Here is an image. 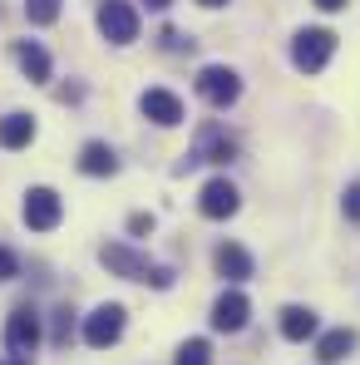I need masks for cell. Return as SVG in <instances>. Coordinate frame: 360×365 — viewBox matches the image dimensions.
I'll return each instance as SVG.
<instances>
[{
	"label": "cell",
	"instance_id": "cell-14",
	"mask_svg": "<svg viewBox=\"0 0 360 365\" xmlns=\"http://www.w3.org/2000/svg\"><path fill=\"white\" fill-rule=\"evenodd\" d=\"M30 138H35V119L30 114H5L0 119V148H30Z\"/></svg>",
	"mask_w": 360,
	"mask_h": 365
},
{
	"label": "cell",
	"instance_id": "cell-4",
	"mask_svg": "<svg viewBox=\"0 0 360 365\" xmlns=\"http://www.w3.org/2000/svg\"><path fill=\"white\" fill-rule=\"evenodd\" d=\"M197 94H202L212 109H227V104H237V94H242L237 69H227V64H207V69L197 74Z\"/></svg>",
	"mask_w": 360,
	"mask_h": 365
},
{
	"label": "cell",
	"instance_id": "cell-16",
	"mask_svg": "<svg viewBox=\"0 0 360 365\" xmlns=\"http://www.w3.org/2000/svg\"><path fill=\"white\" fill-rule=\"evenodd\" d=\"M351 351H356V331H346V326H341V331H326V336L316 341V356H321V361H326V365L346 361Z\"/></svg>",
	"mask_w": 360,
	"mask_h": 365
},
{
	"label": "cell",
	"instance_id": "cell-12",
	"mask_svg": "<svg viewBox=\"0 0 360 365\" xmlns=\"http://www.w3.org/2000/svg\"><path fill=\"white\" fill-rule=\"evenodd\" d=\"M212 267H217V277H227V282H247L252 277V257H247V247L237 242H222L212 252Z\"/></svg>",
	"mask_w": 360,
	"mask_h": 365
},
{
	"label": "cell",
	"instance_id": "cell-24",
	"mask_svg": "<svg viewBox=\"0 0 360 365\" xmlns=\"http://www.w3.org/2000/svg\"><path fill=\"white\" fill-rule=\"evenodd\" d=\"M316 5H321V10H341L346 0H316Z\"/></svg>",
	"mask_w": 360,
	"mask_h": 365
},
{
	"label": "cell",
	"instance_id": "cell-13",
	"mask_svg": "<svg viewBox=\"0 0 360 365\" xmlns=\"http://www.w3.org/2000/svg\"><path fill=\"white\" fill-rule=\"evenodd\" d=\"M79 168H84L89 178H109V173H119V158H114V148H109V143H84Z\"/></svg>",
	"mask_w": 360,
	"mask_h": 365
},
{
	"label": "cell",
	"instance_id": "cell-15",
	"mask_svg": "<svg viewBox=\"0 0 360 365\" xmlns=\"http://www.w3.org/2000/svg\"><path fill=\"white\" fill-rule=\"evenodd\" d=\"M15 60H20V69H25V79H35V84L50 79V55H45L35 40H20V45H15Z\"/></svg>",
	"mask_w": 360,
	"mask_h": 365
},
{
	"label": "cell",
	"instance_id": "cell-11",
	"mask_svg": "<svg viewBox=\"0 0 360 365\" xmlns=\"http://www.w3.org/2000/svg\"><path fill=\"white\" fill-rule=\"evenodd\" d=\"M247 316H252V306H247L242 292H222L217 306H212V326H217V331H242Z\"/></svg>",
	"mask_w": 360,
	"mask_h": 365
},
{
	"label": "cell",
	"instance_id": "cell-7",
	"mask_svg": "<svg viewBox=\"0 0 360 365\" xmlns=\"http://www.w3.org/2000/svg\"><path fill=\"white\" fill-rule=\"evenodd\" d=\"M60 217H64V202L55 187H30L25 192V227L50 232V227H60Z\"/></svg>",
	"mask_w": 360,
	"mask_h": 365
},
{
	"label": "cell",
	"instance_id": "cell-5",
	"mask_svg": "<svg viewBox=\"0 0 360 365\" xmlns=\"http://www.w3.org/2000/svg\"><path fill=\"white\" fill-rule=\"evenodd\" d=\"M35 346H40V316H35L30 306H15L10 321H5V351H10L15 361H25Z\"/></svg>",
	"mask_w": 360,
	"mask_h": 365
},
{
	"label": "cell",
	"instance_id": "cell-22",
	"mask_svg": "<svg viewBox=\"0 0 360 365\" xmlns=\"http://www.w3.org/2000/svg\"><path fill=\"white\" fill-rule=\"evenodd\" d=\"M128 232H138V237L153 232V217H148V212H133V217H128Z\"/></svg>",
	"mask_w": 360,
	"mask_h": 365
},
{
	"label": "cell",
	"instance_id": "cell-10",
	"mask_svg": "<svg viewBox=\"0 0 360 365\" xmlns=\"http://www.w3.org/2000/svg\"><path fill=\"white\" fill-rule=\"evenodd\" d=\"M232 153H237V143H232L217 123H207V128L197 133V148H192V158H187V163H227Z\"/></svg>",
	"mask_w": 360,
	"mask_h": 365
},
{
	"label": "cell",
	"instance_id": "cell-23",
	"mask_svg": "<svg viewBox=\"0 0 360 365\" xmlns=\"http://www.w3.org/2000/svg\"><path fill=\"white\" fill-rule=\"evenodd\" d=\"M163 40H168V50H192V40H182L178 30H168V35H163Z\"/></svg>",
	"mask_w": 360,
	"mask_h": 365
},
{
	"label": "cell",
	"instance_id": "cell-20",
	"mask_svg": "<svg viewBox=\"0 0 360 365\" xmlns=\"http://www.w3.org/2000/svg\"><path fill=\"white\" fill-rule=\"evenodd\" d=\"M15 272H20V262H15V252H10V247H0V282H10Z\"/></svg>",
	"mask_w": 360,
	"mask_h": 365
},
{
	"label": "cell",
	"instance_id": "cell-18",
	"mask_svg": "<svg viewBox=\"0 0 360 365\" xmlns=\"http://www.w3.org/2000/svg\"><path fill=\"white\" fill-rule=\"evenodd\" d=\"M173 365H212V346L202 341V336H192V341H182Z\"/></svg>",
	"mask_w": 360,
	"mask_h": 365
},
{
	"label": "cell",
	"instance_id": "cell-27",
	"mask_svg": "<svg viewBox=\"0 0 360 365\" xmlns=\"http://www.w3.org/2000/svg\"><path fill=\"white\" fill-rule=\"evenodd\" d=\"M0 365H25V361H0Z\"/></svg>",
	"mask_w": 360,
	"mask_h": 365
},
{
	"label": "cell",
	"instance_id": "cell-25",
	"mask_svg": "<svg viewBox=\"0 0 360 365\" xmlns=\"http://www.w3.org/2000/svg\"><path fill=\"white\" fill-rule=\"evenodd\" d=\"M197 5H207V10H217V5H227V0H197Z\"/></svg>",
	"mask_w": 360,
	"mask_h": 365
},
{
	"label": "cell",
	"instance_id": "cell-8",
	"mask_svg": "<svg viewBox=\"0 0 360 365\" xmlns=\"http://www.w3.org/2000/svg\"><path fill=\"white\" fill-rule=\"evenodd\" d=\"M197 207H202V217H232L242 207V197H237V187L227 178H207L202 182V192H197Z\"/></svg>",
	"mask_w": 360,
	"mask_h": 365
},
{
	"label": "cell",
	"instance_id": "cell-1",
	"mask_svg": "<svg viewBox=\"0 0 360 365\" xmlns=\"http://www.w3.org/2000/svg\"><path fill=\"white\" fill-rule=\"evenodd\" d=\"M99 262L123 277V282H148V287H158V292H168L173 287V272L163 267V262H153L148 252H133L128 242H104L99 247Z\"/></svg>",
	"mask_w": 360,
	"mask_h": 365
},
{
	"label": "cell",
	"instance_id": "cell-26",
	"mask_svg": "<svg viewBox=\"0 0 360 365\" xmlns=\"http://www.w3.org/2000/svg\"><path fill=\"white\" fill-rule=\"evenodd\" d=\"M148 5H153V10H163V5H173V0H148Z\"/></svg>",
	"mask_w": 360,
	"mask_h": 365
},
{
	"label": "cell",
	"instance_id": "cell-21",
	"mask_svg": "<svg viewBox=\"0 0 360 365\" xmlns=\"http://www.w3.org/2000/svg\"><path fill=\"white\" fill-rule=\"evenodd\" d=\"M346 217H351V222H360V182H351V187H346Z\"/></svg>",
	"mask_w": 360,
	"mask_h": 365
},
{
	"label": "cell",
	"instance_id": "cell-9",
	"mask_svg": "<svg viewBox=\"0 0 360 365\" xmlns=\"http://www.w3.org/2000/svg\"><path fill=\"white\" fill-rule=\"evenodd\" d=\"M138 109H143V119H153L158 128H173V123H182V99L173 94V89H143Z\"/></svg>",
	"mask_w": 360,
	"mask_h": 365
},
{
	"label": "cell",
	"instance_id": "cell-6",
	"mask_svg": "<svg viewBox=\"0 0 360 365\" xmlns=\"http://www.w3.org/2000/svg\"><path fill=\"white\" fill-rule=\"evenodd\" d=\"M119 336H123V306L119 302H104V306H94V311L84 316V341H89L94 351L114 346Z\"/></svg>",
	"mask_w": 360,
	"mask_h": 365
},
{
	"label": "cell",
	"instance_id": "cell-2",
	"mask_svg": "<svg viewBox=\"0 0 360 365\" xmlns=\"http://www.w3.org/2000/svg\"><path fill=\"white\" fill-rule=\"evenodd\" d=\"M331 55H336V35H331V30H321V25L301 30L297 45H292V60H297V69H306V74L326 69V64H331Z\"/></svg>",
	"mask_w": 360,
	"mask_h": 365
},
{
	"label": "cell",
	"instance_id": "cell-17",
	"mask_svg": "<svg viewBox=\"0 0 360 365\" xmlns=\"http://www.w3.org/2000/svg\"><path fill=\"white\" fill-rule=\"evenodd\" d=\"M282 336H287V341L316 336V311H311V306H287V311H282Z\"/></svg>",
	"mask_w": 360,
	"mask_h": 365
},
{
	"label": "cell",
	"instance_id": "cell-3",
	"mask_svg": "<svg viewBox=\"0 0 360 365\" xmlns=\"http://www.w3.org/2000/svg\"><path fill=\"white\" fill-rule=\"evenodd\" d=\"M99 35L109 45H133L138 40V10L128 0H104L99 5Z\"/></svg>",
	"mask_w": 360,
	"mask_h": 365
},
{
	"label": "cell",
	"instance_id": "cell-19",
	"mask_svg": "<svg viewBox=\"0 0 360 365\" xmlns=\"http://www.w3.org/2000/svg\"><path fill=\"white\" fill-rule=\"evenodd\" d=\"M25 20L30 25H55L60 20V0H25Z\"/></svg>",
	"mask_w": 360,
	"mask_h": 365
}]
</instances>
